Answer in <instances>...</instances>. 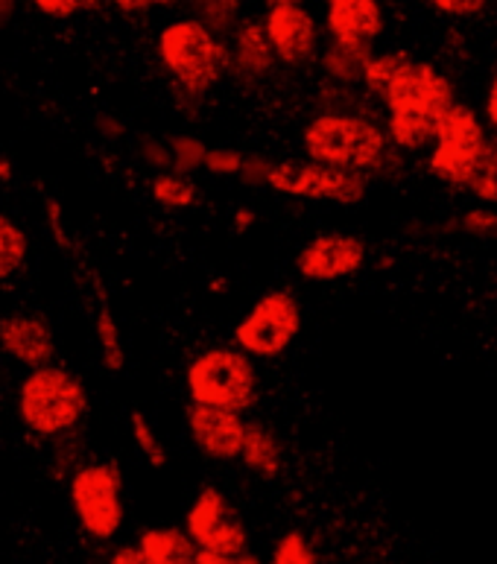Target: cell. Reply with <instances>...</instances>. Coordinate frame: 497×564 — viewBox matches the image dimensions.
<instances>
[{
	"label": "cell",
	"mask_w": 497,
	"mask_h": 564,
	"mask_svg": "<svg viewBox=\"0 0 497 564\" xmlns=\"http://www.w3.org/2000/svg\"><path fill=\"white\" fill-rule=\"evenodd\" d=\"M360 83L383 106L387 118L442 120L456 102L454 83L436 65L401 51L371 53Z\"/></svg>",
	"instance_id": "cell-1"
},
{
	"label": "cell",
	"mask_w": 497,
	"mask_h": 564,
	"mask_svg": "<svg viewBox=\"0 0 497 564\" xmlns=\"http://www.w3.org/2000/svg\"><path fill=\"white\" fill-rule=\"evenodd\" d=\"M302 150L311 161L331 167L360 170L366 176L380 173L392 159V141L380 127L357 111H322L302 129Z\"/></svg>",
	"instance_id": "cell-2"
},
{
	"label": "cell",
	"mask_w": 497,
	"mask_h": 564,
	"mask_svg": "<svg viewBox=\"0 0 497 564\" xmlns=\"http://www.w3.org/2000/svg\"><path fill=\"white\" fill-rule=\"evenodd\" d=\"M155 53L187 97H205L228 74V42L196 15L170 21L159 33Z\"/></svg>",
	"instance_id": "cell-3"
},
{
	"label": "cell",
	"mask_w": 497,
	"mask_h": 564,
	"mask_svg": "<svg viewBox=\"0 0 497 564\" xmlns=\"http://www.w3.org/2000/svg\"><path fill=\"white\" fill-rule=\"evenodd\" d=\"M18 413L24 427L35 436H68L88 415V392L74 371L47 362L30 369V375L21 380Z\"/></svg>",
	"instance_id": "cell-4"
},
{
	"label": "cell",
	"mask_w": 497,
	"mask_h": 564,
	"mask_svg": "<svg viewBox=\"0 0 497 564\" xmlns=\"http://www.w3.org/2000/svg\"><path fill=\"white\" fill-rule=\"evenodd\" d=\"M185 387L194 404L246 413L258 398V369L252 354L237 346L205 348L187 362Z\"/></svg>",
	"instance_id": "cell-5"
},
{
	"label": "cell",
	"mask_w": 497,
	"mask_h": 564,
	"mask_svg": "<svg viewBox=\"0 0 497 564\" xmlns=\"http://www.w3.org/2000/svg\"><path fill=\"white\" fill-rule=\"evenodd\" d=\"M489 141V129L472 106L454 102L439 120L436 141L430 147L428 173L439 185L451 191H465L474 164Z\"/></svg>",
	"instance_id": "cell-6"
},
{
	"label": "cell",
	"mask_w": 497,
	"mask_h": 564,
	"mask_svg": "<svg viewBox=\"0 0 497 564\" xmlns=\"http://www.w3.org/2000/svg\"><path fill=\"white\" fill-rule=\"evenodd\" d=\"M71 506L79 530L94 541H111L127 521L123 474L115 463H88L71 477Z\"/></svg>",
	"instance_id": "cell-7"
},
{
	"label": "cell",
	"mask_w": 497,
	"mask_h": 564,
	"mask_svg": "<svg viewBox=\"0 0 497 564\" xmlns=\"http://www.w3.org/2000/svg\"><path fill=\"white\" fill-rule=\"evenodd\" d=\"M267 187L281 196L311 199V203L360 205L369 194V176L360 170H343L320 161H272Z\"/></svg>",
	"instance_id": "cell-8"
},
{
	"label": "cell",
	"mask_w": 497,
	"mask_h": 564,
	"mask_svg": "<svg viewBox=\"0 0 497 564\" xmlns=\"http://www.w3.org/2000/svg\"><path fill=\"white\" fill-rule=\"evenodd\" d=\"M302 304L290 290H270L237 322L235 346L258 360H275L302 334Z\"/></svg>",
	"instance_id": "cell-9"
},
{
	"label": "cell",
	"mask_w": 497,
	"mask_h": 564,
	"mask_svg": "<svg viewBox=\"0 0 497 564\" xmlns=\"http://www.w3.org/2000/svg\"><path fill=\"white\" fill-rule=\"evenodd\" d=\"M366 263V243L348 231H322L299 249L295 272L311 284L352 279Z\"/></svg>",
	"instance_id": "cell-10"
},
{
	"label": "cell",
	"mask_w": 497,
	"mask_h": 564,
	"mask_svg": "<svg viewBox=\"0 0 497 564\" xmlns=\"http://www.w3.org/2000/svg\"><path fill=\"white\" fill-rule=\"evenodd\" d=\"M263 26L270 35L272 51L279 56V65L307 68L313 62H320L322 30L311 9H304L302 3L270 7V12L263 18Z\"/></svg>",
	"instance_id": "cell-11"
},
{
	"label": "cell",
	"mask_w": 497,
	"mask_h": 564,
	"mask_svg": "<svg viewBox=\"0 0 497 564\" xmlns=\"http://www.w3.org/2000/svg\"><path fill=\"white\" fill-rule=\"evenodd\" d=\"M185 424L191 433V442L196 451L214 463H235L240 459L244 451L246 430L249 422H244V413L235 410H223V406H205V404H187Z\"/></svg>",
	"instance_id": "cell-12"
},
{
	"label": "cell",
	"mask_w": 497,
	"mask_h": 564,
	"mask_svg": "<svg viewBox=\"0 0 497 564\" xmlns=\"http://www.w3.org/2000/svg\"><path fill=\"white\" fill-rule=\"evenodd\" d=\"M387 30L380 0H325V33L331 42L375 47Z\"/></svg>",
	"instance_id": "cell-13"
},
{
	"label": "cell",
	"mask_w": 497,
	"mask_h": 564,
	"mask_svg": "<svg viewBox=\"0 0 497 564\" xmlns=\"http://www.w3.org/2000/svg\"><path fill=\"white\" fill-rule=\"evenodd\" d=\"M275 65H279V56L272 51L263 21H240L228 33V74L235 79L258 85L270 79Z\"/></svg>",
	"instance_id": "cell-14"
},
{
	"label": "cell",
	"mask_w": 497,
	"mask_h": 564,
	"mask_svg": "<svg viewBox=\"0 0 497 564\" xmlns=\"http://www.w3.org/2000/svg\"><path fill=\"white\" fill-rule=\"evenodd\" d=\"M0 348L26 369L47 366L56 354L51 325L33 313H12L0 319Z\"/></svg>",
	"instance_id": "cell-15"
},
{
	"label": "cell",
	"mask_w": 497,
	"mask_h": 564,
	"mask_svg": "<svg viewBox=\"0 0 497 564\" xmlns=\"http://www.w3.org/2000/svg\"><path fill=\"white\" fill-rule=\"evenodd\" d=\"M138 547L147 564H194L199 544L179 527H152L138 535Z\"/></svg>",
	"instance_id": "cell-16"
},
{
	"label": "cell",
	"mask_w": 497,
	"mask_h": 564,
	"mask_svg": "<svg viewBox=\"0 0 497 564\" xmlns=\"http://www.w3.org/2000/svg\"><path fill=\"white\" fill-rule=\"evenodd\" d=\"M240 463L261 480H275L284 468V445L281 438L263 424H249L246 430L244 451H240Z\"/></svg>",
	"instance_id": "cell-17"
},
{
	"label": "cell",
	"mask_w": 497,
	"mask_h": 564,
	"mask_svg": "<svg viewBox=\"0 0 497 564\" xmlns=\"http://www.w3.org/2000/svg\"><path fill=\"white\" fill-rule=\"evenodd\" d=\"M249 550V532L246 523L231 512L217 530L199 544L194 564H237V558Z\"/></svg>",
	"instance_id": "cell-18"
},
{
	"label": "cell",
	"mask_w": 497,
	"mask_h": 564,
	"mask_svg": "<svg viewBox=\"0 0 497 564\" xmlns=\"http://www.w3.org/2000/svg\"><path fill=\"white\" fill-rule=\"evenodd\" d=\"M375 47H357V44L331 42L322 47L320 53V70L328 76L331 83L355 85L363 79L366 62L371 59Z\"/></svg>",
	"instance_id": "cell-19"
},
{
	"label": "cell",
	"mask_w": 497,
	"mask_h": 564,
	"mask_svg": "<svg viewBox=\"0 0 497 564\" xmlns=\"http://www.w3.org/2000/svg\"><path fill=\"white\" fill-rule=\"evenodd\" d=\"M231 512H235V509L228 506L226 495L219 489H214V486H208V489H203L196 495V500L191 503V509H187L185 530L191 532V539H194L196 544H203V541L208 539Z\"/></svg>",
	"instance_id": "cell-20"
},
{
	"label": "cell",
	"mask_w": 497,
	"mask_h": 564,
	"mask_svg": "<svg viewBox=\"0 0 497 564\" xmlns=\"http://www.w3.org/2000/svg\"><path fill=\"white\" fill-rule=\"evenodd\" d=\"M152 199L168 208V212H185L194 208L199 199V187L191 182V173H179V170H159L150 182Z\"/></svg>",
	"instance_id": "cell-21"
},
{
	"label": "cell",
	"mask_w": 497,
	"mask_h": 564,
	"mask_svg": "<svg viewBox=\"0 0 497 564\" xmlns=\"http://www.w3.org/2000/svg\"><path fill=\"white\" fill-rule=\"evenodd\" d=\"M94 290L100 295V307H97V343H100L102 366L109 371H123L127 366V354H123V343H120V328L115 316H111V307L102 295L100 281H94Z\"/></svg>",
	"instance_id": "cell-22"
},
{
	"label": "cell",
	"mask_w": 497,
	"mask_h": 564,
	"mask_svg": "<svg viewBox=\"0 0 497 564\" xmlns=\"http://www.w3.org/2000/svg\"><path fill=\"white\" fill-rule=\"evenodd\" d=\"M463 194L474 196L480 205H497V135L486 141Z\"/></svg>",
	"instance_id": "cell-23"
},
{
	"label": "cell",
	"mask_w": 497,
	"mask_h": 564,
	"mask_svg": "<svg viewBox=\"0 0 497 564\" xmlns=\"http://www.w3.org/2000/svg\"><path fill=\"white\" fill-rule=\"evenodd\" d=\"M26 252H30V243H26L24 228L0 212V281L21 272V267L26 263Z\"/></svg>",
	"instance_id": "cell-24"
},
{
	"label": "cell",
	"mask_w": 497,
	"mask_h": 564,
	"mask_svg": "<svg viewBox=\"0 0 497 564\" xmlns=\"http://www.w3.org/2000/svg\"><path fill=\"white\" fill-rule=\"evenodd\" d=\"M191 7L196 18L219 35L231 33L244 15V0H191Z\"/></svg>",
	"instance_id": "cell-25"
},
{
	"label": "cell",
	"mask_w": 497,
	"mask_h": 564,
	"mask_svg": "<svg viewBox=\"0 0 497 564\" xmlns=\"http://www.w3.org/2000/svg\"><path fill=\"white\" fill-rule=\"evenodd\" d=\"M272 564H320V553L313 550L307 535L299 530L284 532L270 553Z\"/></svg>",
	"instance_id": "cell-26"
},
{
	"label": "cell",
	"mask_w": 497,
	"mask_h": 564,
	"mask_svg": "<svg viewBox=\"0 0 497 564\" xmlns=\"http://www.w3.org/2000/svg\"><path fill=\"white\" fill-rule=\"evenodd\" d=\"M168 143L170 152H173V170H179V173H194V170L205 167L208 147H205L203 138L173 135Z\"/></svg>",
	"instance_id": "cell-27"
},
{
	"label": "cell",
	"mask_w": 497,
	"mask_h": 564,
	"mask_svg": "<svg viewBox=\"0 0 497 564\" xmlns=\"http://www.w3.org/2000/svg\"><path fill=\"white\" fill-rule=\"evenodd\" d=\"M129 422H132V438H136V445L138 451H141L143 459H147L152 468H168V451H164V445H161L159 436H155L152 424L147 422L141 413H132Z\"/></svg>",
	"instance_id": "cell-28"
},
{
	"label": "cell",
	"mask_w": 497,
	"mask_h": 564,
	"mask_svg": "<svg viewBox=\"0 0 497 564\" xmlns=\"http://www.w3.org/2000/svg\"><path fill=\"white\" fill-rule=\"evenodd\" d=\"M497 205H480L465 212L463 217L456 219L460 231L468 237H483V240H497Z\"/></svg>",
	"instance_id": "cell-29"
},
{
	"label": "cell",
	"mask_w": 497,
	"mask_h": 564,
	"mask_svg": "<svg viewBox=\"0 0 497 564\" xmlns=\"http://www.w3.org/2000/svg\"><path fill=\"white\" fill-rule=\"evenodd\" d=\"M244 159V152L231 150V147H208L203 170H208L212 176H240Z\"/></svg>",
	"instance_id": "cell-30"
},
{
	"label": "cell",
	"mask_w": 497,
	"mask_h": 564,
	"mask_svg": "<svg viewBox=\"0 0 497 564\" xmlns=\"http://www.w3.org/2000/svg\"><path fill=\"white\" fill-rule=\"evenodd\" d=\"M102 0H33V7L47 18H56V21H65V18L85 15V12H94L100 7Z\"/></svg>",
	"instance_id": "cell-31"
},
{
	"label": "cell",
	"mask_w": 497,
	"mask_h": 564,
	"mask_svg": "<svg viewBox=\"0 0 497 564\" xmlns=\"http://www.w3.org/2000/svg\"><path fill=\"white\" fill-rule=\"evenodd\" d=\"M138 152H141L143 164H150V167L155 170H173V152H170V143L147 138V141H141Z\"/></svg>",
	"instance_id": "cell-32"
},
{
	"label": "cell",
	"mask_w": 497,
	"mask_h": 564,
	"mask_svg": "<svg viewBox=\"0 0 497 564\" xmlns=\"http://www.w3.org/2000/svg\"><path fill=\"white\" fill-rule=\"evenodd\" d=\"M442 15L451 18H474L489 7V0H430Z\"/></svg>",
	"instance_id": "cell-33"
},
{
	"label": "cell",
	"mask_w": 497,
	"mask_h": 564,
	"mask_svg": "<svg viewBox=\"0 0 497 564\" xmlns=\"http://www.w3.org/2000/svg\"><path fill=\"white\" fill-rule=\"evenodd\" d=\"M270 167H272L270 159H261V155H246L244 167H240V178H244L246 185L261 187V185H267Z\"/></svg>",
	"instance_id": "cell-34"
},
{
	"label": "cell",
	"mask_w": 497,
	"mask_h": 564,
	"mask_svg": "<svg viewBox=\"0 0 497 564\" xmlns=\"http://www.w3.org/2000/svg\"><path fill=\"white\" fill-rule=\"evenodd\" d=\"M111 7H118L120 12L127 15H143V12H152V9L164 7L170 0H109Z\"/></svg>",
	"instance_id": "cell-35"
},
{
	"label": "cell",
	"mask_w": 497,
	"mask_h": 564,
	"mask_svg": "<svg viewBox=\"0 0 497 564\" xmlns=\"http://www.w3.org/2000/svg\"><path fill=\"white\" fill-rule=\"evenodd\" d=\"M47 214H51V228H53V237H56V243L62 246V249H71V240L68 235H65V228H62L60 223V203L56 199H47Z\"/></svg>",
	"instance_id": "cell-36"
},
{
	"label": "cell",
	"mask_w": 497,
	"mask_h": 564,
	"mask_svg": "<svg viewBox=\"0 0 497 564\" xmlns=\"http://www.w3.org/2000/svg\"><path fill=\"white\" fill-rule=\"evenodd\" d=\"M109 562L111 564H147L143 562V553L138 544H123V547H118L109 556Z\"/></svg>",
	"instance_id": "cell-37"
},
{
	"label": "cell",
	"mask_w": 497,
	"mask_h": 564,
	"mask_svg": "<svg viewBox=\"0 0 497 564\" xmlns=\"http://www.w3.org/2000/svg\"><path fill=\"white\" fill-rule=\"evenodd\" d=\"M486 123H489V129L497 135V74L491 76L489 94H486Z\"/></svg>",
	"instance_id": "cell-38"
},
{
	"label": "cell",
	"mask_w": 497,
	"mask_h": 564,
	"mask_svg": "<svg viewBox=\"0 0 497 564\" xmlns=\"http://www.w3.org/2000/svg\"><path fill=\"white\" fill-rule=\"evenodd\" d=\"M255 219V214L249 212V208H240V212L235 214V219H231V226L237 228V235H244L246 228H249V223Z\"/></svg>",
	"instance_id": "cell-39"
},
{
	"label": "cell",
	"mask_w": 497,
	"mask_h": 564,
	"mask_svg": "<svg viewBox=\"0 0 497 564\" xmlns=\"http://www.w3.org/2000/svg\"><path fill=\"white\" fill-rule=\"evenodd\" d=\"M15 7H18V0H0V26H7L9 21H12Z\"/></svg>",
	"instance_id": "cell-40"
},
{
	"label": "cell",
	"mask_w": 497,
	"mask_h": 564,
	"mask_svg": "<svg viewBox=\"0 0 497 564\" xmlns=\"http://www.w3.org/2000/svg\"><path fill=\"white\" fill-rule=\"evenodd\" d=\"M100 129L102 132H111V135H120V132H123V127H118L115 120H106V118L100 120Z\"/></svg>",
	"instance_id": "cell-41"
},
{
	"label": "cell",
	"mask_w": 497,
	"mask_h": 564,
	"mask_svg": "<svg viewBox=\"0 0 497 564\" xmlns=\"http://www.w3.org/2000/svg\"><path fill=\"white\" fill-rule=\"evenodd\" d=\"M9 178H12V164L0 155V182H9Z\"/></svg>",
	"instance_id": "cell-42"
},
{
	"label": "cell",
	"mask_w": 497,
	"mask_h": 564,
	"mask_svg": "<svg viewBox=\"0 0 497 564\" xmlns=\"http://www.w3.org/2000/svg\"><path fill=\"white\" fill-rule=\"evenodd\" d=\"M267 7H287V3H302V0H263Z\"/></svg>",
	"instance_id": "cell-43"
}]
</instances>
